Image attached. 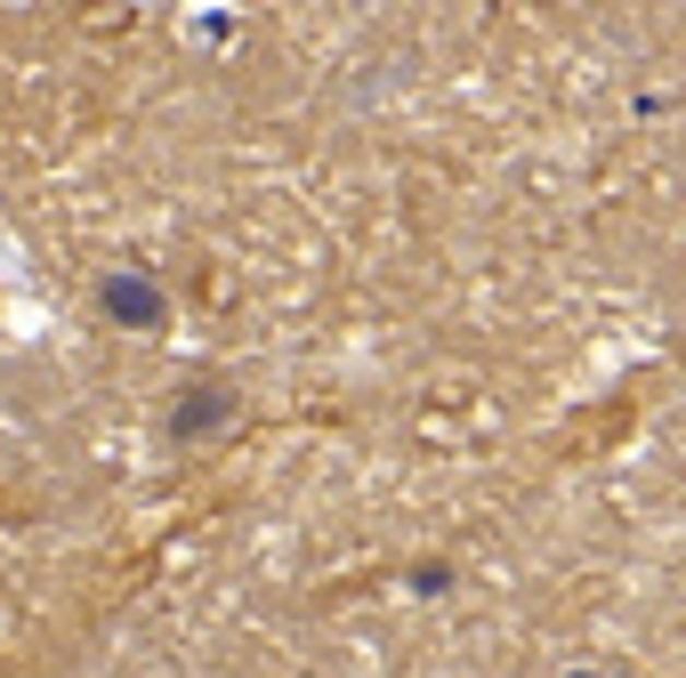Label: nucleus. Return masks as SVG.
I'll use <instances>...</instances> for the list:
<instances>
[{
  "label": "nucleus",
  "instance_id": "1",
  "mask_svg": "<svg viewBox=\"0 0 686 678\" xmlns=\"http://www.w3.org/2000/svg\"><path fill=\"white\" fill-rule=\"evenodd\" d=\"M106 307L121 323H162V299H154V283H138V275H114L106 283Z\"/></svg>",
  "mask_w": 686,
  "mask_h": 678
},
{
  "label": "nucleus",
  "instance_id": "2",
  "mask_svg": "<svg viewBox=\"0 0 686 678\" xmlns=\"http://www.w3.org/2000/svg\"><path fill=\"white\" fill-rule=\"evenodd\" d=\"M211 420H218V396H194V404H186V420H178V428H211Z\"/></svg>",
  "mask_w": 686,
  "mask_h": 678
}]
</instances>
